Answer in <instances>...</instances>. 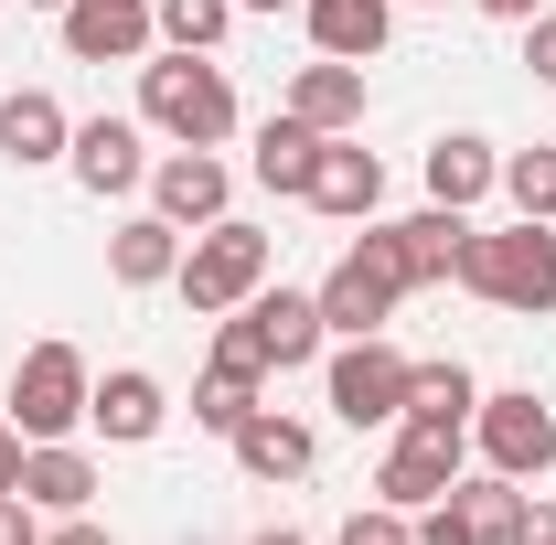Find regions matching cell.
<instances>
[{"label": "cell", "mask_w": 556, "mask_h": 545, "mask_svg": "<svg viewBox=\"0 0 556 545\" xmlns=\"http://www.w3.org/2000/svg\"><path fill=\"white\" fill-rule=\"evenodd\" d=\"M139 129H161L172 150H225L236 139V86L214 54H150L139 65Z\"/></svg>", "instance_id": "cell-1"}, {"label": "cell", "mask_w": 556, "mask_h": 545, "mask_svg": "<svg viewBox=\"0 0 556 545\" xmlns=\"http://www.w3.org/2000/svg\"><path fill=\"white\" fill-rule=\"evenodd\" d=\"M268 268H278L268 236H257V225H236V214H214L204 236L182 246L172 289H182V310H193V321H225V310H247V300L268 289Z\"/></svg>", "instance_id": "cell-2"}, {"label": "cell", "mask_w": 556, "mask_h": 545, "mask_svg": "<svg viewBox=\"0 0 556 545\" xmlns=\"http://www.w3.org/2000/svg\"><path fill=\"white\" fill-rule=\"evenodd\" d=\"M460 289L471 300H492V310H556V225H535V214H514L503 236H471L460 246Z\"/></svg>", "instance_id": "cell-3"}, {"label": "cell", "mask_w": 556, "mask_h": 545, "mask_svg": "<svg viewBox=\"0 0 556 545\" xmlns=\"http://www.w3.org/2000/svg\"><path fill=\"white\" fill-rule=\"evenodd\" d=\"M407 289H417V278H407V246H396V225H375V236H353V246H343V268L321 278L311 300H321V332L353 342V332H386Z\"/></svg>", "instance_id": "cell-4"}, {"label": "cell", "mask_w": 556, "mask_h": 545, "mask_svg": "<svg viewBox=\"0 0 556 545\" xmlns=\"http://www.w3.org/2000/svg\"><path fill=\"white\" fill-rule=\"evenodd\" d=\"M86 396H97L86 353H75V342H33V353L11 364V396H0V417H11L22 439H75V428H86Z\"/></svg>", "instance_id": "cell-5"}, {"label": "cell", "mask_w": 556, "mask_h": 545, "mask_svg": "<svg viewBox=\"0 0 556 545\" xmlns=\"http://www.w3.org/2000/svg\"><path fill=\"white\" fill-rule=\"evenodd\" d=\"M321 385H332V417H343V428H396V417H407V353L386 332H353Z\"/></svg>", "instance_id": "cell-6"}, {"label": "cell", "mask_w": 556, "mask_h": 545, "mask_svg": "<svg viewBox=\"0 0 556 545\" xmlns=\"http://www.w3.org/2000/svg\"><path fill=\"white\" fill-rule=\"evenodd\" d=\"M471 428H482V460H492L503 481L556 471V407L535 396V385H514V396H482V407H471Z\"/></svg>", "instance_id": "cell-7"}, {"label": "cell", "mask_w": 556, "mask_h": 545, "mask_svg": "<svg viewBox=\"0 0 556 545\" xmlns=\"http://www.w3.org/2000/svg\"><path fill=\"white\" fill-rule=\"evenodd\" d=\"M514 514H525V481H503V471L450 481V492L417 514V545H503V535H514Z\"/></svg>", "instance_id": "cell-8"}, {"label": "cell", "mask_w": 556, "mask_h": 545, "mask_svg": "<svg viewBox=\"0 0 556 545\" xmlns=\"http://www.w3.org/2000/svg\"><path fill=\"white\" fill-rule=\"evenodd\" d=\"M54 22H65V54H75V65H139V54L161 43L150 0H65Z\"/></svg>", "instance_id": "cell-9"}, {"label": "cell", "mask_w": 556, "mask_h": 545, "mask_svg": "<svg viewBox=\"0 0 556 545\" xmlns=\"http://www.w3.org/2000/svg\"><path fill=\"white\" fill-rule=\"evenodd\" d=\"M225 193H236V172L214 150H161L150 161V214H172L182 236H204L214 214H225Z\"/></svg>", "instance_id": "cell-10"}, {"label": "cell", "mask_w": 556, "mask_h": 545, "mask_svg": "<svg viewBox=\"0 0 556 545\" xmlns=\"http://www.w3.org/2000/svg\"><path fill=\"white\" fill-rule=\"evenodd\" d=\"M65 172L108 204V193H139L150 182V150H139V118H75V150H65Z\"/></svg>", "instance_id": "cell-11"}, {"label": "cell", "mask_w": 556, "mask_h": 545, "mask_svg": "<svg viewBox=\"0 0 556 545\" xmlns=\"http://www.w3.org/2000/svg\"><path fill=\"white\" fill-rule=\"evenodd\" d=\"M450 481H460V439H417V428H396V449H386V471H375V503L428 514Z\"/></svg>", "instance_id": "cell-12"}, {"label": "cell", "mask_w": 556, "mask_h": 545, "mask_svg": "<svg viewBox=\"0 0 556 545\" xmlns=\"http://www.w3.org/2000/svg\"><path fill=\"white\" fill-rule=\"evenodd\" d=\"M471 407H482L471 364H460V353H439V364H407V417H396V428H417V439H460Z\"/></svg>", "instance_id": "cell-13"}, {"label": "cell", "mask_w": 556, "mask_h": 545, "mask_svg": "<svg viewBox=\"0 0 556 545\" xmlns=\"http://www.w3.org/2000/svg\"><path fill=\"white\" fill-rule=\"evenodd\" d=\"M300 22H311V54H332V65H375L386 33H396V0H300Z\"/></svg>", "instance_id": "cell-14"}, {"label": "cell", "mask_w": 556, "mask_h": 545, "mask_svg": "<svg viewBox=\"0 0 556 545\" xmlns=\"http://www.w3.org/2000/svg\"><path fill=\"white\" fill-rule=\"evenodd\" d=\"M300 204L343 214V225H375V204H386V161L375 150H353V139H321V172H311V193Z\"/></svg>", "instance_id": "cell-15"}, {"label": "cell", "mask_w": 556, "mask_h": 545, "mask_svg": "<svg viewBox=\"0 0 556 545\" xmlns=\"http://www.w3.org/2000/svg\"><path fill=\"white\" fill-rule=\"evenodd\" d=\"M11 492H22L33 514H86V503H97V460H86L75 439H33V449H22V481H11Z\"/></svg>", "instance_id": "cell-16"}, {"label": "cell", "mask_w": 556, "mask_h": 545, "mask_svg": "<svg viewBox=\"0 0 556 545\" xmlns=\"http://www.w3.org/2000/svg\"><path fill=\"white\" fill-rule=\"evenodd\" d=\"M161 417H172V396H161V375H139V364H118V375H97V396H86V428H108L118 449H139V439H161Z\"/></svg>", "instance_id": "cell-17"}, {"label": "cell", "mask_w": 556, "mask_h": 545, "mask_svg": "<svg viewBox=\"0 0 556 545\" xmlns=\"http://www.w3.org/2000/svg\"><path fill=\"white\" fill-rule=\"evenodd\" d=\"M482 193H503V150L471 129H450V139H428V204H450V214H471Z\"/></svg>", "instance_id": "cell-18"}, {"label": "cell", "mask_w": 556, "mask_h": 545, "mask_svg": "<svg viewBox=\"0 0 556 545\" xmlns=\"http://www.w3.org/2000/svg\"><path fill=\"white\" fill-rule=\"evenodd\" d=\"M65 150H75V118L43 97V86L0 97V161H11V172H43V161H65Z\"/></svg>", "instance_id": "cell-19"}, {"label": "cell", "mask_w": 556, "mask_h": 545, "mask_svg": "<svg viewBox=\"0 0 556 545\" xmlns=\"http://www.w3.org/2000/svg\"><path fill=\"white\" fill-rule=\"evenodd\" d=\"M289 118H311L321 139H353V129H364V65H332V54L300 65V75H289Z\"/></svg>", "instance_id": "cell-20"}, {"label": "cell", "mask_w": 556, "mask_h": 545, "mask_svg": "<svg viewBox=\"0 0 556 545\" xmlns=\"http://www.w3.org/2000/svg\"><path fill=\"white\" fill-rule=\"evenodd\" d=\"M172 268H182V225L172 214H129L108 236V278L118 289H172Z\"/></svg>", "instance_id": "cell-21"}, {"label": "cell", "mask_w": 556, "mask_h": 545, "mask_svg": "<svg viewBox=\"0 0 556 545\" xmlns=\"http://www.w3.org/2000/svg\"><path fill=\"white\" fill-rule=\"evenodd\" d=\"M247 321H257V332H268V364L278 375H289V364H311V353H321V300H311V289H257V300H247Z\"/></svg>", "instance_id": "cell-22"}, {"label": "cell", "mask_w": 556, "mask_h": 545, "mask_svg": "<svg viewBox=\"0 0 556 545\" xmlns=\"http://www.w3.org/2000/svg\"><path fill=\"white\" fill-rule=\"evenodd\" d=\"M236 460H247V471H257V481H300V471H311V460H321V439H311L300 417L257 407V417H247V428H236Z\"/></svg>", "instance_id": "cell-23"}, {"label": "cell", "mask_w": 556, "mask_h": 545, "mask_svg": "<svg viewBox=\"0 0 556 545\" xmlns=\"http://www.w3.org/2000/svg\"><path fill=\"white\" fill-rule=\"evenodd\" d=\"M247 172H257V182H268V193H311V172H321V129H311V118H289V107H278L268 129H257V161H247Z\"/></svg>", "instance_id": "cell-24"}, {"label": "cell", "mask_w": 556, "mask_h": 545, "mask_svg": "<svg viewBox=\"0 0 556 545\" xmlns=\"http://www.w3.org/2000/svg\"><path fill=\"white\" fill-rule=\"evenodd\" d=\"M396 246H407V278L428 289V278H460V246H471V214H450V204H428L396 225Z\"/></svg>", "instance_id": "cell-25"}, {"label": "cell", "mask_w": 556, "mask_h": 545, "mask_svg": "<svg viewBox=\"0 0 556 545\" xmlns=\"http://www.w3.org/2000/svg\"><path fill=\"white\" fill-rule=\"evenodd\" d=\"M150 22H161V43H172V54H214V43H225V22H236V0H150Z\"/></svg>", "instance_id": "cell-26"}, {"label": "cell", "mask_w": 556, "mask_h": 545, "mask_svg": "<svg viewBox=\"0 0 556 545\" xmlns=\"http://www.w3.org/2000/svg\"><path fill=\"white\" fill-rule=\"evenodd\" d=\"M503 193H514V214H535V225H556V150H546V139L503 161Z\"/></svg>", "instance_id": "cell-27"}, {"label": "cell", "mask_w": 556, "mask_h": 545, "mask_svg": "<svg viewBox=\"0 0 556 545\" xmlns=\"http://www.w3.org/2000/svg\"><path fill=\"white\" fill-rule=\"evenodd\" d=\"M214 375H247V385H268V375H278V364H268V332H257L247 310L214 321Z\"/></svg>", "instance_id": "cell-28"}, {"label": "cell", "mask_w": 556, "mask_h": 545, "mask_svg": "<svg viewBox=\"0 0 556 545\" xmlns=\"http://www.w3.org/2000/svg\"><path fill=\"white\" fill-rule=\"evenodd\" d=\"M247 417H257V385H247V375H204V385H193V428H214V439H236Z\"/></svg>", "instance_id": "cell-29"}, {"label": "cell", "mask_w": 556, "mask_h": 545, "mask_svg": "<svg viewBox=\"0 0 556 545\" xmlns=\"http://www.w3.org/2000/svg\"><path fill=\"white\" fill-rule=\"evenodd\" d=\"M332 545H417V514H396V503H364V514H343V535Z\"/></svg>", "instance_id": "cell-30"}, {"label": "cell", "mask_w": 556, "mask_h": 545, "mask_svg": "<svg viewBox=\"0 0 556 545\" xmlns=\"http://www.w3.org/2000/svg\"><path fill=\"white\" fill-rule=\"evenodd\" d=\"M525 65H535V86H556V11L525 22Z\"/></svg>", "instance_id": "cell-31"}, {"label": "cell", "mask_w": 556, "mask_h": 545, "mask_svg": "<svg viewBox=\"0 0 556 545\" xmlns=\"http://www.w3.org/2000/svg\"><path fill=\"white\" fill-rule=\"evenodd\" d=\"M0 545H43V514H33L22 492H0Z\"/></svg>", "instance_id": "cell-32"}, {"label": "cell", "mask_w": 556, "mask_h": 545, "mask_svg": "<svg viewBox=\"0 0 556 545\" xmlns=\"http://www.w3.org/2000/svg\"><path fill=\"white\" fill-rule=\"evenodd\" d=\"M503 545H556V503H525V514H514V535Z\"/></svg>", "instance_id": "cell-33"}, {"label": "cell", "mask_w": 556, "mask_h": 545, "mask_svg": "<svg viewBox=\"0 0 556 545\" xmlns=\"http://www.w3.org/2000/svg\"><path fill=\"white\" fill-rule=\"evenodd\" d=\"M43 545H118V535H108V524H86V514H54V535H43Z\"/></svg>", "instance_id": "cell-34"}, {"label": "cell", "mask_w": 556, "mask_h": 545, "mask_svg": "<svg viewBox=\"0 0 556 545\" xmlns=\"http://www.w3.org/2000/svg\"><path fill=\"white\" fill-rule=\"evenodd\" d=\"M22 449H33V439H22V428H11V417H0V492H11V481H22Z\"/></svg>", "instance_id": "cell-35"}, {"label": "cell", "mask_w": 556, "mask_h": 545, "mask_svg": "<svg viewBox=\"0 0 556 545\" xmlns=\"http://www.w3.org/2000/svg\"><path fill=\"white\" fill-rule=\"evenodd\" d=\"M471 11H482V22H535L546 0H471Z\"/></svg>", "instance_id": "cell-36"}, {"label": "cell", "mask_w": 556, "mask_h": 545, "mask_svg": "<svg viewBox=\"0 0 556 545\" xmlns=\"http://www.w3.org/2000/svg\"><path fill=\"white\" fill-rule=\"evenodd\" d=\"M247 545H311V535H289V524H268V535H247Z\"/></svg>", "instance_id": "cell-37"}, {"label": "cell", "mask_w": 556, "mask_h": 545, "mask_svg": "<svg viewBox=\"0 0 556 545\" xmlns=\"http://www.w3.org/2000/svg\"><path fill=\"white\" fill-rule=\"evenodd\" d=\"M247 11H289V0H247Z\"/></svg>", "instance_id": "cell-38"}, {"label": "cell", "mask_w": 556, "mask_h": 545, "mask_svg": "<svg viewBox=\"0 0 556 545\" xmlns=\"http://www.w3.org/2000/svg\"><path fill=\"white\" fill-rule=\"evenodd\" d=\"M33 11H65V0H33Z\"/></svg>", "instance_id": "cell-39"}]
</instances>
